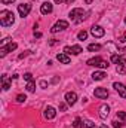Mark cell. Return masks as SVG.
<instances>
[{
  "label": "cell",
  "mask_w": 126,
  "mask_h": 128,
  "mask_svg": "<svg viewBox=\"0 0 126 128\" xmlns=\"http://www.w3.org/2000/svg\"><path fill=\"white\" fill-rule=\"evenodd\" d=\"M86 64H88V66H94V67H99V68H107V67L110 66L105 60H102L101 57H94V58L88 60Z\"/></svg>",
  "instance_id": "cell-3"
},
{
  "label": "cell",
  "mask_w": 126,
  "mask_h": 128,
  "mask_svg": "<svg viewBox=\"0 0 126 128\" xmlns=\"http://www.w3.org/2000/svg\"><path fill=\"white\" fill-rule=\"evenodd\" d=\"M15 22V15L10 10H1L0 12V24L3 27H9Z\"/></svg>",
  "instance_id": "cell-1"
},
{
  "label": "cell",
  "mask_w": 126,
  "mask_h": 128,
  "mask_svg": "<svg viewBox=\"0 0 126 128\" xmlns=\"http://www.w3.org/2000/svg\"><path fill=\"white\" fill-rule=\"evenodd\" d=\"M25 100H27V97H25V96H22V94L16 96V101H18V103H24Z\"/></svg>",
  "instance_id": "cell-26"
},
{
  "label": "cell",
  "mask_w": 126,
  "mask_h": 128,
  "mask_svg": "<svg viewBox=\"0 0 126 128\" xmlns=\"http://www.w3.org/2000/svg\"><path fill=\"white\" fill-rule=\"evenodd\" d=\"M108 113H110V106L108 104H102L99 107V118L101 119H105L108 116Z\"/></svg>",
  "instance_id": "cell-16"
},
{
  "label": "cell",
  "mask_w": 126,
  "mask_h": 128,
  "mask_svg": "<svg viewBox=\"0 0 126 128\" xmlns=\"http://www.w3.org/2000/svg\"><path fill=\"white\" fill-rule=\"evenodd\" d=\"M88 37V33L85 32V30H82V32H79V34H77V39L79 40H85Z\"/></svg>",
  "instance_id": "cell-23"
},
{
  "label": "cell",
  "mask_w": 126,
  "mask_h": 128,
  "mask_svg": "<svg viewBox=\"0 0 126 128\" xmlns=\"http://www.w3.org/2000/svg\"><path fill=\"white\" fill-rule=\"evenodd\" d=\"M10 42H12V40H10V39H9V37H4V39H3V40H1V46H4V45H6V43H10Z\"/></svg>",
  "instance_id": "cell-29"
},
{
  "label": "cell",
  "mask_w": 126,
  "mask_h": 128,
  "mask_svg": "<svg viewBox=\"0 0 126 128\" xmlns=\"http://www.w3.org/2000/svg\"><path fill=\"white\" fill-rule=\"evenodd\" d=\"M113 88H114V90L120 94V97L126 98V85L120 84V82H114V84H113Z\"/></svg>",
  "instance_id": "cell-8"
},
{
  "label": "cell",
  "mask_w": 126,
  "mask_h": 128,
  "mask_svg": "<svg viewBox=\"0 0 126 128\" xmlns=\"http://www.w3.org/2000/svg\"><path fill=\"white\" fill-rule=\"evenodd\" d=\"M24 79H25L27 82H31L33 80V74L31 73H25V74H24Z\"/></svg>",
  "instance_id": "cell-27"
},
{
  "label": "cell",
  "mask_w": 126,
  "mask_h": 128,
  "mask_svg": "<svg viewBox=\"0 0 126 128\" xmlns=\"http://www.w3.org/2000/svg\"><path fill=\"white\" fill-rule=\"evenodd\" d=\"M88 49H89L91 52H95V51H99V49H101V45H98V43H91V45L88 46Z\"/></svg>",
  "instance_id": "cell-19"
},
{
  "label": "cell",
  "mask_w": 126,
  "mask_h": 128,
  "mask_svg": "<svg viewBox=\"0 0 126 128\" xmlns=\"http://www.w3.org/2000/svg\"><path fill=\"white\" fill-rule=\"evenodd\" d=\"M18 48V45L15 43V42H10V43H7L6 46H1L0 48V57H4L7 52H12V51H15Z\"/></svg>",
  "instance_id": "cell-7"
},
{
  "label": "cell",
  "mask_w": 126,
  "mask_h": 128,
  "mask_svg": "<svg viewBox=\"0 0 126 128\" xmlns=\"http://www.w3.org/2000/svg\"><path fill=\"white\" fill-rule=\"evenodd\" d=\"M94 96L98 97V98H101V100H105V98L108 97V91H107L105 88H96L94 91Z\"/></svg>",
  "instance_id": "cell-13"
},
{
  "label": "cell",
  "mask_w": 126,
  "mask_h": 128,
  "mask_svg": "<svg viewBox=\"0 0 126 128\" xmlns=\"http://www.w3.org/2000/svg\"><path fill=\"white\" fill-rule=\"evenodd\" d=\"M25 88H27V91H28V92H34V90H36V82H34V80L28 82Z\"/></svg>",
  "instance_id": "cell-21"
},
{
  "label": "cell",
  "mask_w": 126,
  "mask_h": 128,
  "mask_svg": "<svg viewBox=\"0 0 126 128\" xmlns=\"http://www.w3.org/2000/svg\"><path fill=\"white\" fill-rule=\"evenodd\" d=\"M27 54H28V51H27V52H24V54H21V55H19V58H24V57H25Z\"/></svg>",
  "instance_id": "cell-36"
},
{
  "label": "cell",
  "mask_w": 126,
  "mask_h": 128,
  "mask_svg": "<svg viewBox=\"0 0 126 128\" xmlns=\"http://www.w3.org/2000/svg\"><path fill=\"white\" fill-rule=\"evenodd\" d=\"M64 52H65L67 55H70V54L79 55L80 52H83V49H82L80 45H73V46H65V48H64Z\"/></svg>",
  "instance_id": "cell-4"
},
{
  "label": "cell",
  "mask_w": 126,
  "mask_h": 128,
  "mask_svg": "<svg viewBox=\"0 0 126 128\" xmlns=\"http://www.w3.org/2000/svg\"><path fill=\"white\" fill-rule=\"evenodd\" d=\"M43 115H45V118H46V119H54V118L57 116V110H55V107H52V106H48V107L45 109Z\"/></svg>",
  "instance_id": "cell-11"
},
{
  "label": "cell",
  "mask_w": 126,
  "mask_h": 128,
  "mask_svg": "<svg viewBox=\"0 0 126 128\" xmlns=\"http://www.w3.org/2000/svg\"><path fill=\"white\" fill-rule=\"evenodd\" d=\"M40 86H42V88H46V86H48V82H46V80H40Z\"/></svg>",
  "instance_id": "cell-33"
},
{
  "label": "cell",
  "mask_w": 126,
  "mask_h": 128,
  "mask_svg": "<svg viewBox=\"0 0 126 128\" xmlns=\"http://www.w3.org/2000/svg\"><path fill=\"white\" fill-rule=\"evenodd\" d=\"M52 10H54V6H52L51 2H45V3H42V6H40V12H42L43 15H48V14H51Z\"/></svg>",
  "instance_id": "cell-10"
},
{
  "label": "cell",
  "mask_w": 126,
  "mask_h": 128,
  "mask_svg": "<svg viewBox=\"0 0 126 128\" xmlns=\"http://www.w3.org/2000/svg\"><path fill=\"white\" fill-rule=\"evenodd\" d=\"M117 118H119L122 122H125L126 121V112H117Z\"/></svg>",
  "instance_id": "cell-24"
},
{
  "label": "cell",
  "mask_w": 126,
  "mask_h": 128,
  "mask_svg": "<svg viewBox=\"0 0 126 128\" xmlns=\"http://www.w3.org/2000/svg\"><path fill=\"white\" fill-rule=\"evenodd\" d=\"M57 60H58L60 63H63V64H70V61H71L70 57H68L65 52H64V54H58V55H57Z\"/></svg>",
  "instance_id": "cell-17"
},
{
  "label": "cell",
  "mask_w": 126,
  "mask_h": 128,
  "mask_svg": "<svg viewBox=\"0 0 126 128\" xmlns=\"http://www.w3.org/2000/svg\"><path fill=\"white\" fill-rule=\"evenodd\" d=\"M10 84H12L10 78H9L7 74H3V76H1V88H3V91H7V90L10 88Z\"/></svg>",
  "instance_id": "cell-15"
},
{
  "label": "cell",
  "mask_w": 126,
  "mask_h": 128,
  "mask_svg": "<svg viewBox=\"0 0 126 128\" xmlns=\"http://www.w3.org/2000/svg\"><path fill=\"white\" fill-rule=\"evenodd\" d=\"M18 12H19V15L24 18V16H28V14L31 12V4H28V3H21V4H18Z\"/></svg>",
  "instance_id": "cell-6"
},
{
  "label": "cell",
  "mask_w": 126,
  "mask_h": 128,
  "mask_svg": "<svg viewBox=\"0 0 126 128\" xmlns=\"http://www.w3.org/2000/svg\"><path fill=\"white\" fill-rule=\"evenodd\" d=\"M65 101H67V104H68V106L76 104V101H77V94H76L74 91L67 92V94H65Z\"/></svg>",
  "instance_id": "cell-9"
},
{
  "label": "cell",
  "mask_w": 126,
  "mask_h": 128,
  "mask_svg": "<svg viewBox=\"0 0 126 128\" xmlns=\"http://www.w3.org/2000/svg\"><path fill=\"white\" fill-rule=\"evenodd\" d=\"M83 128H95V124L92 121H89V119H86V121H83Z\"/></svg>",
  "instance_id": "cell-22"
},
{
  "label": "cell",
  "mask_w": 126,
  "mask_h": 128,
  "mask_svg": "<svg viewBox=\"0 0 126 128\" xmlns=\"http://www.w3.org/2000/svg\"><path fill=\"white\" fill-rule=\"evenodd\" d=\"M60 110H63V112H65V110H67V104H64V103H61V104H60Z\"/></svg>",
  "instance_id": "cell-31"
},
{
  "label": "cell",
  "mask_w": 126,
  "mask_h": 128,
  "mask_svg": "<svg viewBox=\"0 0 126 128\" xmlns=\"http://www.w3.org/2000/svg\"><path fill=\"white\" fill-rule=\"evenodd\" d=\"M125 24H126V16H125Z\"/></svg>",
  "instance_id": "cell-38"
},
{
  "label": "cell",
  "mask_w": 126,
  "mask_h": 128,
  "mask_svg": "<svg viewBox=\"0 0 126 128\" xmlns=\"http://www.w3.org/2000/svg\"><path fill=\"white\" fill-rule=\"evenodd\" d=\"M65 28H68V21H65V20H60L52 28H51V32L52 33H58V32H63Z\"/></svg>",
  "instance_id": "cell-5"
},
{
  "label": "cell",
  "mask_w": 126,
  "mask_h": 128,
  "mask_svg": "<svg viewBox=\"0 0 126 128\" xmlns=\"http://www.w3.org/2000/svg\"><path fill=\"white\" fill-rule=\"evenodd\" d=\"M83 125H85V124L82 122V119H80V118H76V119H74V122H73V127H74V128H83Z\"/></svg>",
  "instance_id": "cell-20"
},
{
  "label": "cell",
  "mask_w": 126,
  "mask_h": 128,
  "mask_svg": "<svg viewBox=\"0 0 126 128\" xmlns=\"http://www.w3.org/2000/svg\"><path fill=\"white\" fill-rule=\"evenodd\" d=\"M10 3H15V0H1V4H10Z\"/></svg>",
  "instance_id": "cell-30"
},
{
  "label": "cell",
  "mask_w": 126,
  "mask_h": 128,
  "mask_svg": "<svg viewBox=\"0 0 126 128\" xmlns=\"http://www.w3.org/2000/svg\"><path fill=\"white\" fill-rule=\"evenodd\" d=\"M111 124H113V127L114 128H122L123 127V124H122V122H117V121H113Z\"/></svg>",
  "instance_id": "cell-28"
},
{
  "label": "cell",
  "mask_w": 126,
  "mask_h": 128,
  "mask_svg": "<svg viewBox=\"0 0 126 128\" xmlns=\"http://www.w3.org/2000/svg\"><path fill=\"white\" fill-rule=\"evenodd\" d=\"M34 37L40 39V37H42V33H40V32H34Z\"/></svg>",
  "instance_id": "cell-35"
},
{
  "label": "cell",
  "mask_w": 126,
  "mask_h": 128,
  "mask_svg": "<svg viewBox=\"0 0 126 128\" xmlns=\"http://www.w3.org/2000/svg\"><path fill=\"white\" fill-rule=\"evenodd\" d=\"M117 73H122V74H125L126 73V66H117Z\"/></svg>",
  "instance_id": "cell-25"
},
{
  "label": "cell",
  "mask_w": 126,
  "mask_h": 128,
  "mask_svg": "<svg viewBox=\"0 0 126 128\" xmlns=\"http://www.w3.org/2000/svg\"><path fill=\"white\" fill-rule=\"evenodd\" d=\"M91 33H92L94 37H102V36L105 34V30H104L101 26H94V27L91 28Z\"/></svg>",
  "instance_id": "cell-12"
},
{
  "label": "cell",
  "mask_w": 126,
  "mask_h": 128,
  "mask_svg": "<svg viewBox=\"0 0 126 128\" xmlns=\"http://www.w3.org/2000/svg\"><path fill=\"white\" fill-rule=\"evenodd\" d=\"M68 2H73V0H55V3H68Z\"/></svg>",
  "instance_id": "cell-34"
},
{
  "label": "cell",
  "mask_w": 126,
  "mask_h": 128,
  "mask_svg": "<svg viewBox=\"0 0 126 128\" xmlns=\"http://www.w3.org/2000/svg\"><path fill=\"white\" fill-rule=\"evenodd\" d=\"M110 60H111V63L117 64V66H126V58L120 57V55H117V54H113Z\"/></svg>",
  "instance_id": "cell-14"
},
{
  "label": "cell",
  "mask_w": 126,
  "mask_h": 128,
  "mask_svg": "<svg viewBox=\"0 0 126 128\" xmlns=\"http://www.w3.org/2000/svg\"><path fill=\"white\" fill-rule=\"evenodd\" d=\"M119 42H120V43H125V42H126V33H123V36L119 39Z\"/></svg>",
  "instance_id": "cell-32"
},
{
  "label": "cell",
  "mask_w": 126,
  "mask_h": 128,
  "mask_svg": "<svg viewBox=\"0 0 126 128\" xmlns=\"http://www.w3.org/2000/svg\"><path fill=\"white\" fill-rule=\"evenodd\" d=\"M85 15V10L82 9V8H74L71 12H70V20L71 21H74V22H80V21H83V16Z\"/></svg>",
  "instance_id": "cell-2"
},
{
  "label": "cell",
  "mask_w": 126,
  "mask_h": 128,
  "mask_svg": "<svg viewBox=\"0 0 126 128\" xmlns=\"http://www.w3.org/2000/svg\"><path fill=\"white\" fill-rule=\"evenodd\" d=\"M105 76H107L105 72H94V73H92V79H94V80H102Z\"/></svg>",
  "instance_id": "cell-18"
},
{
  "label": "cell",
  "mask_w": 126,
  "mask_h": 128,
  "mask_svg": "<svg viewBox=\"0 0 126 128\" xmlns=\"http://www.w3.org/2000/svg\"><path fill=\"white\" fill-rule=\"evenodd\" d=\"M99 128H108V127H107V125H101Z\"/></svg>",
  "instance_id": "cell-37"
}]
</instances>
